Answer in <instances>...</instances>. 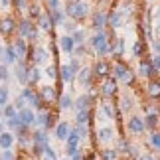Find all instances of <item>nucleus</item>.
Masks as SVG:
<instances>
[{
  "mask_svg": "<svg viewBox=\"0 0 160 160\" xmlns=\"http://www.w3.org/2000/svg\"><path fill=\"white\" fill-rule=\"evenodd\" d=\"M111 77H113L117 83L121 81L122 85L132 87V85H134V79H137V73H134L127 63H122V61L117 59L115 63H113V67H111Z\"/></svg>",
  "mask_w": 160,
  "mask_h": 160,
  "instance_id": "f257e3e1",
  "label": "nucleus"
},
{
  "mask_svg": "<svg viewBox=\"0 0 160 160\" xmlns=\"http://www.w3.org/2000/svg\"><path fill=\"white\" fill-rule=\"evenodd\" d=\"M65 16L73 22H83L89 16V2L87 0H69L65 4Z\"/></svg>",
  "mask_w": 160,
  "mask_h": 160,
  "instance_id": "f03ea898",
  "label": "nucleus"
},
{
  "mask_svg": "<svg viewBox=\"0 0 160 160\" xmlns=\"http://www.w3.org/2000/svg\"><path fill=\"white\" fill-rule=\"evenodd\" d=\"M16 32H18V38H24L28 44H34V42L40 40V28L38 24H34L32 18H22L18 22Z\"/></svg>",
  "mask_w": 160,
  "mask_h": 160,
  "instance_id": "7ed1b4c3",
  "label": "nucleus"
},
{
  "mask_svg": "<svg viewBox=\"0 0 160 160\" xmlns=\"http://www.w3.org/2000/svg\"><path fill=\"white\" fill-rule=\"evenodd\" d=\"M26 59H28V65H44V63H48V59H50V50L44 48V46L30 44Z\"/></svg>",
  "mask_w": 160,
  "mask_h": 160,
  "instance_id": "20e7f679",
  "label": "nucleus"
},
{
  "mask_svg": "<svg viewBox=\"0 0 160 160\" xmlns=\"http://www.w3.org/2000/svg\"><path fill=\"white\" fill-rule=\"evenodd\" d=\"M117 93H119V83H117L113 77L101 79V83H99V95H101V99H113V97H117Z\"/></svg>",
  "mask_w": 160,
  "mask_h": 160,
  "instance_id": "39448f33",
  "label": "nucleus"
},
{
  "mask_svg": "<svg viewBox=\"0 0 160 160\" xmlns=\"http://www.w3.org/2000/svg\"><path fill=\"white\" fill-rule=\"evenodd\" d=\"M40 97H42V101L46 103V107H50V105H53V103H58V99H59V87H55V85H42L40 87Z\"/></svg>",
  "mask_w": 160,
  "mask_h": 160,
  "instance_id": "423d86ee",
  "label": "nucleus"
},
{
  "mask_svg": "<svg viewBox=\"0 0 160 160\" xmlns=\"http://www.w3.org/2000/svg\"><path fill=\"white\" fill-rule=\"evenodd\" d=\"M16 28H18V22H16L14 16L8 14V16L0 18V34H2L4 38H10V36L16 32Z\"/></svg>",
  "mask_w": 160,
  "mask_h": 160,
  "instance_id": "0eeeda50",
  "label": "nucleus"
},
{
  "mask_svg": "<svg viewBox=\"0 0 160 160\" xmlns=\"http://www.w3.org/2000/svg\"><path fill=\"white\" fill-rule=\"evenodd\" d=\"M91 26H93V30H97V32L105 30L109 26V12H105V10L93 12V16H91Z\"/></svg>",
  "mask_w": 160,
  "mask_h": 160,
  "instance_id": "6e6552de",
  "label": "nucleus"
},
{
  "mask_svg": "<svg viewBox=\"0 0 160 160\" xmlns=\"http://www.w3.org/2000/svg\"><path fill=\"white\" fill-rule=\"evenodd\" d=\"M127 131L131 132V134H142L146 131L144 119H142V117H138V115H132L131 119H128V122H127Z\"/></svg>",
  "mask_w": 160,
  "mask_h": 160,
  "instance_id": "1a4fd4ad",
  "label": "nucleus"
},
{
  "mask_svg": "<svg viewBox=\"0 0 160 160\" xmlns=\"http://www.w3.org/2000/svg\"><path fill=\"white\" fill-rule=\"evenodd\" d=\"M48 144H50V132L44 131V128H36V131H32V146L46 148Z\"/></svg>",
  "mask_w": 160,
  "mask_h": 160,
  "instance_id": "9d476101",
  "label": "nucleus"
},
{
  "mask_svg": "<svg viewBox=\"0 0 160 160\" xmlns=\"http://www.w3.org/2000/svg\"><path fill=\"white\" fill-rule=\"evenodd\" d=\"M156 73H158V71L152 67L150 58H142V59H140V63H138V75H140V77H144V79H154Z\"/></svg>",
  "mask_w": 160,
  "mask_h": 160,
  "instance_id": "9b49d317",
  "label": "nucleus"
},
{
  "mask_svg": "<svg viewBox=\"0 0 160 160\" xmlns=\"http://www.w3.org/2000/svg\"><path fill=\"white\" fill-rule=\"evenodd\" d=\"M12 48H14V52L18 55V61H26V55H28V50H30V44L24 38H18L12 42Z\"/></svg>",
  "mask_w": 160,
  "mask_h": 160,
  "instance_id": "f8f14e48",
  "label": "nucleus"
},
{
  "mask_svg": "<svg viewBox=\"0 0 160 160\" xmlns=\"http://www.w3.org/2000/svg\"><path fill=\"white\" fill-rule=\"evenodd\" d=\"M99 111L103 113V117H105V119H119V115H121L119 109H117L109 99H101V103H99Z\"/></svg>",
  "mask_w": 160,
  "mask_h": 160,
  "instance_id": "ddd939ff",
  "label": "nucleus"
},
{
  "mask_svg": "<svg viewBox=\"0 0 160 160\" xmlns=\"http://www.w3.org/2000/svg\"><path fill=\"white\" fill-rule=\"evenodd\" d=\"M111 65L107 59H99V61H95V65H93V75L95 77H99V79H105L111 75Z\"/></svg>",
  "mask_w": 160,
  "mask_h": 160,
  "instance_id": "4468645a",
  "label": "nucleus"
},
{
  "mask_svg": "<svg viewBox=\"0 0 160 160\" xmlns=\"http://www.w3.org/2000/svg\"><path fill=\"white\" fill-rule=\"evenodd\" d=\"M14 75L18 79V83L26 87L28 85V63L26 61H18V63H14Z\"/></svg>",
  "mask_w": 160,
  "mask_h": 160,
  "instance_id": "2eb2a0df",
  "label": "nucleus"
},
{
  "mask_svg": "<svg viewBox=\"0 0 160 160\" xmlns=\"http://www.w3.org/2000/svg\"><path fill=\"white\" fill-rule=\"evenodd\" d=\"M91 79H93V67L85 65V67H81V69H79L77 77H75V81H77L79 85H83V87H89V85L93 83Z\"/></svg>",
  "mask_w": 160,
  "mask_h": 160,
  "instance_id": "dca6fc26",
  "label": "nucleus"
},
{
  "mask_svg": "<svg viewBox=\"0 0 160 160\" xmlns=\"http://www.w3.org/2000/svg\"><path fill=\"white\" fill-rule=\"evenodd\" d=\"M69 132H71V125L67 121H59L58 125L53 127V137L58 138V140H67Z\"/></svg>",
  "mask_w": 160,
  "mask_h": 160,
  "instance_id": "f3484780",
  "label": "nucleus"
},
{
  "mask_svg": "<svg viewBox=\"0 0 160 160\" xmlns=\"http://www.w3.org/2000/svg\"><path fill=\"white\" fill-rule=\"evenodd\" d=\"M18 119H20L22 125H26V127H34V121H36V113H34V109L32 107H24L18 111Z\"/></svg>",
  "mask_w": 160,
  "mask_h": 160,
  "instance_id": "a211bd4d",
  "label": "nucleus"
},
{
  "mask_svg": "<svg viewBox=\"0 0 160 160\" xmlns=\"http://www.w3.org/2000/svg\"><path fill=\"white\" fill-rule=\"evenodd\" d=\"M95 137H97V142H99V144H107L115 137V128L113 127H101V128H97Z\"/></svg>",
  "mask_w": 160,
  "mask_h": 160,
  "instance_id": "6ab92c4d",
  "label": "nucleus"
},
{
  "mask_svg": "<svg viewBox=\"0 0 160 160\" xmlns=\"http://www.w3.org/2000/svg\"><path fill=\"white\" fill-rule=\"evenodd\" d=\"M93 101L95 99H91L89 95H81L77 99H73V109L75 111H91L93 109Z\"/></svg>",
  "mask_w": 160,
  "mask_h": 160,
  "instance_id": "aec40b11",
  "label": "nucleus"
},
{
  "mask_svg": "<svg viewBox=\"0 0 160 160\" xmlns=\"http://www.w3.org/2000/svg\"><path fill=\"white\" fill-rule=\"evenodd\" d=\"M122 22H125V16L121 14L119 8H113L109 12V28L111 30H119L122 26Z\"/></svg>",
  "mask_w": 160,
  "mask_h": 160,
  "instance_id": "412c9836",
  "label": "nucleus"
},
{
  "mask_svg": "<svg viewBox=\"0 0 160 160\" xmlns=\"http://www.w3.org/2000/svg\"><path fill=\"white\" fill-rule=\"evenodd\" d=\"M75 77H77V73L69 67V63L59 65V81L61 83H73V81H75Z\"/></svg>",
  "mask_w": 160,
  "mask_h": 160,
  "instance_id": "4be33fe9",
  "label": "nucleus"
},
{
  "mask_svg": "<svg viewBox=\"0 0 160 160\" xmlns=\"http://www.w3.org/2000/svg\"><path fill=\"white\" fill-rule=\"evenodd\" d=\"M36 24H38V28L44 30V32H52L53 30V22H52L50 12H42V14L38 16V20H36Z\"/></svg>",
  "mask_w": 160,
  "mask_h": 160,
  "instance_id": "5701e85b",
  "label": "nucleus"
},
{
  "mask_svg": "<svg viewBox=\"0 0 160 160\" xmlns=\"http://www.w3.org/2000/svg\"><path fill=\"white\" fill-rule=\"evenodd\" d=\"M111 53H113L115 59H119L125 55V40L122 38H113V42H111Z\"/></svg>",
  "mask_w": 160,
  "mask_h": 160,
  "instance_id": "b1692460",
  "label": "nucleus"
},
{
  "mask_svg": "<svg viewBox=\"0 0 160 160\" xmlns=\"http://www.w3.org/2000/svg\"><path fill=\"white\" fill-rule=\"evenodd\" d=\"M0 63H6V65H14L18 63V55L14 52V48H12V44L4 46V53H2V61Z\"/></svg>",
  "mask_w": 160,
  "mask_h": 160,
  "instance_id": "393cba45",
  "label": "nucleus"
},
{
  "mask_svg": "<svg viewBox=\"0 0 160 160\" xmlns=\"http://www.w3.org/2000/svg\"><path fill=\"white\" fill-rule=\"evenodd\" d=\"M146 95L150 99H160V79H148V83H146Z\"/></svg>",
  "mask_w": 160,
  "mask_h": 160,
  "instance_id": "a878e982",
  "label": "nucleus"
},
{
  "mask_svg": "<svg viewBox=\"0 0 160 160\" xmlns=\"http://www.w3.org/2000/svg\"><path fill=\"white\" fill-rule=\"evenodd\" d=\"M14 142H16V137L10 131H4L0 134V150H10L14 146Z\"/></svg>",
  "mask_w": 160,
  "mask_h": 160,
  "instance_id": "bb28decb",
  "label": "nucleus"
},
{
  "mask_svg": "<svg viewBox=\"0 0 160 160\" xmlns=\"http://www.w3.org/2000/svg\"><path fill=\"white\" fill-rule=\"evenodd\" d=\"M59 48H61V52L67 53V55H71L73 53V48H75V44H73V38L69 34H63L59 38Z\"/></svg>",
  "mask_w": 160,
  "mask_h": 160,
  "instance_id": "cd10ccee",
  "label": "nucleus"
},
{
  "mask_svg": "<svg viewBox=\"0 0 160 160\" xmlns=\"http://www.w3.org/2000/svg\"><path fill=\"white\" fill-rule=\"evenodd\" d=\"M40 77H42V71L38 65H28V85L34 87L36 83H40Z\"/></svg>",
  "mask_w": 160,
  "mask_h": 160,
  "instance_id": "c85d7f7f",
  "label": "nucleus"
},
{
  "mask_svg": "<svg viewBox=\"0 0 160 160\" xmlns=\"http://www.w3.org/2000/svg\"><path fill=\"white\" fill-rule=\"evenodd\" d=\"M131 148H132V144L128 142V140L125 138V137H121L119 138V142H117V152H119V156L122 154V156H131Z\"/></svg>",
  "mask_w": 160,
  "mask_h": 160,
  "instance_id": "c756f323",
  "label": "nucleus"
},
{
  "mask_svg": "<svg viewBox=\"0 0 160 160\" xmlns=\"http://www.w3.org/2000/svg\"><path fill=\"white\" fill-rule=\"evenodd\" d=\"M50 16H52V22H53V28L55 26H63V24H65V12L63 10H53V12H50Z\"/></svg>",
  "mask_w": 160,
  "mask_h": 160,
  "instance_id": "7c9ffc66",
  "label": "nucleus"
},
{
  "mask_svg": "<svg viewBox=\"0 0 160 160\" xmlns=\"http://www.w3.org/2000/svg\"><path fill=\"white\" fill-rule=\"evenodd\" d=\"M144 52H146L144 40H137V42L132 44V55H134V58H138V59H142V58H144Z\"/></svg>",
  "mask_w": 160,
  "mask_h": 160,
  "instance_id": "2f4dec72",
  "label": "nucleus"
},
{
  "mask_svg": "<svg viewBox=\"0 0 160 160\" xmlns=\"http://www.w3.org/2000/svg\"><path fill=\"white\" fill-rule=\"evenodd\" d=\"M58 105H59V109H61V111L73 109V97H71V95H59Z\"/></svg>",
  "mask_w": 160,
  "mask_h": 160,
  "instance_id": "473e14b6",
  "label": "nucleus"
},
{
  "mask_svg": "<svg viewBox=\"0 0 160 160\" xmlns=\"http://www.w3.org/2000/svg\"><path fill=\"white\" fill-rule=\"evenodd\" d=\"M99 160H119V152L115 148H103L99 152Z\"/></svg>",
  "mask_w": 160,
  "mask_h": 160,
  "instance_id": "72a5a7b5",
  "label": "nucleus"
},
{
  "mask_svg": "<svg viewBox=\"0 0 160 160\" xmlns=\"http://www.w3.org/2000/svg\"><path fill=\"white\" fill-rule=\"evenodd\" d=\"M131 109H132V97L125 95V97L119 101V113H128Z\"/></svg>",
  "mask_w": 160,
  "mask_h": 160,
  "instance_id": "f704fd0d",
  "label": "nucleus"
},
{
  "mask_svg": "<svg viewBox=\"0 0 160 160\" xmlns=\"http://www.w3.org/2000/svg\"><path fill=\"white\" fill-rule=\"evenodd\" d=\"M71 38H73V44L75 46H83L87 42V34H85V30H75L71 34Z\"/></svg>",
  "mask_w": 160,
  "mask_h": 160,
  "instance_id": "c9c22d12",
  "label": "nucleus"
},
{
  "mask_svg": "<svg viewBox=\"0 0 160 160\" xmlns=\"http://www.w3.org/2000/svg\"><path fill=\"white\" fill-rule=\"evenodd\" d=\"M158 122H160V115H146V119H144V125L148 127L150 131H156Z\"/></svg>",
  "mask_w": 160,
  "mask_h": 160,
  "instance_id": "e433bc0d",
  "label": "nucleus"
},
{
  "mask_svg": "<svg viewBox=\"0 0 160 160\" xmlns=\"http://www.w3.org/2000/svg\"><path fill=\"white\" fill-rule=\"evenodd\" d=\"M46 75L52 79V81H58L59 79V67L58 65H46Z\"/></svg>",
  "mask_w": 160,
  "mask_h": 160,
  "instance_id": "4c0bfd02",
  "label": "nucleus"
},
{
  "mask_svg": "<svg viewBox=\"0 0 160 160\" xmlns=\"http://www.w3.org/2000/svg\"><path fill=\"white\" fill-rule=\"evenodd\" d=\"M148 142H150L152 148L160 150V131H150V138H148Z\"/></svg>",
  "mask_w": 160,
  "mask_h": 160,
  "instance_id": "58836bf2",
  "label": "nucleus"
},
{
  "mask_svg": "<svg viewBox=\"0 0 160 160\" xmlns=\"http://www.w3.org/2000/svg\"><path fill=\"white\" fill-rule=\"evenodd\" d=\"M2 115H4V119L8 121V119H12V117H16V115H18V111H16L14 105H10V103H8V105H4V107H2Z\"/></svg>",
  "mask_w": 160,
  "mask_h": 160,
  "instance_id": "ea45409f",
  "label": "nucleus"
},
{
  "mask_svg": "<svg viewBox=\"0 0 160 160\" xmlns=\"http://www.w3.org/2000/svg\"><path fill=\"white\" fill-rule=\"evenodd\" d=\"M8 99H10V91L6 85H0V107L8 105Z\"/></svg>",
  "mask_w": 160,
  "mask_h": 160,
  "instance_id": "a19ab883",
  "label": "nucleus"
},
{
  "mask_svg": "<svg viewBox=\"0 0 160 160\" xmlns=\"http://www.w3.org/2000/svg\"><path fill=\"white\" fill-rule=\"evenodd\" d=\"M6 127H8L10 128V131H18V128H20L22 127V122H20V119H18V115L16 117H12V119H8V121H6Z\"/></svg>",
  "mask_w": 160,
  "mask_h": 160,
  "instance_id": "79ce46f5",
  "label": "nucleus"
},
{
  "mask_svg": "<svg viewBox=\"0 0 160 160\" xmlns=\"http://www.w3.org/2000/svg\"><path fill=\"white\" fill-rule=\"evenodd\" d=\"M87 53H89L87 52V46L83 44V46H75V48H73V53L71 55H73V58H83V55H87Z\"/></svg>",
  "mask_w": 160,
  "mask_h": 160,
  "instance_id": "37998d69",
  "label": "nucleus"
},
{
  "mask_svg": "<svg viewBox=\"0 0 160 160\" xmlns=\"http://www.w3.org/2000/svg\"><path fill=\"white\" fill-rule=\"evenodd\" d=\"M20 95H22L24 99H26V101L30 103V99H32V97L36 95V89H34V87H30V85H26V87L22 89V93H20Z\"/></svg>",
  "mask_w": 160,
  "mask_h": 160,
  "instance_id": "c03bdc74",
  "label": "nucleus"
},
{
  "mask_svg": "<svg viewBox=\"0 0 160 160\" xmlns=\"http://www.w3.org/2000/svg\"><path fill=\"white\" fill-rule=\"evenodd\" d=\"M28 12H30V18H36V20H38V16L42 14V8H40V4H30Z\"/></svg>",
  "mask_w": 160,
  "mask_h": 160,
  "instance_id": "a18cd8bd",
  "label": "nucleus"
},
{
  "mask_svg": "<svg viewBox=\"0 0 160 160\" xmlns=\"http://www.w3.org/2000/svg\"><path fill=\"white\" fill-rule=\"evenodd\" d=\"M10 79V71H8V65L6 63H0V81H8Z\"/></svg>",
  "mask_w": 160,
  "mask_h": 160,
  "instance_id": "49530a36",
  "label": "nucleus"
},
{
  "mask_svg": "<svg viewBox=\"0 0 160 160\" xmlns=\"http://www.w3.org/2000/svg\"><path fill=\"white\" fill-rule=\"evenodd\" d=\"M26 99H24V97L22 95H18L16 97V99H14V107H16V111H20V109H24V107H26Z\"/></svg>",
  "mask_w": 160,
  "mask_h": 160,
  "instance_id": "de8ad7c7",
  "label": "nucleus"
},
{
  "mask_svg": "<svg viewBox=\"0 0 160 160\" xmlns=\"http://www.w3.org/2000/svg\"><path fill=\"white\" fill-rule=\"evenodd\" d=\"M0 160H16V154L12 152V148L10 150H2L0 152Z\"/></svg>",
  "mask_w": 160,
  "mask_h": 160,
  "instance_id": "09e8293b",
  "label": "nucleus"
},
{
  "mask_svg": "<svg viewBox=\"0 0 160 160\" xmlns=\"http://www.w3.org/2000/svg\"><path fill=\"white\" fill-rule=\"evenodd\" d=\"M46 2H48V12H53V10H59L61 8L59 0H46Z\"/></svg>",
  "mask_w": 160,
  "mask_h": 160,
  "instance_id": "8fccbe9b",
  "label": "nucleus"
},
{
  "mask_svg": "<svg viewBox=\"0 0 160 160\" xmlns=\"http://www.w3.org/2000/svg\"><path fill=\"white\" fill-rule=\"evenodd\" d=\"M63 30H65V32L71 36V34L77 30V22H65V24H63Z\"/></svg>",
  "mask_w": 160,
  "mask_h": 160,
  "instance_id": "3c124183",
  "label": "nucleus"
},
{
  "mask_svg": "<svg viewBox=\"0 0 160 160\" xmlns=\"http://www.w3.org/2000/svg\"><path fill=\"white\" fill-rule=\"evenodd\" d=\"M150 44H152V52H156L154 55H160V36L158 38H152Z\"/></svg>",
  "mask_w": 160,
  "mask_h": 160,
  "instance_id": "603ef678",
  "label": "nucleus"
},
{
  "mask_svg": "<svg viewBox=\"0 0 160 160\" xmlns=\"http://www.w3.org/2000/svg\"><path fill=\"white\" fill-rule=\"evenodd\" d=\"M144 109H146V115H160L158 105H146Z\"/></svg>",
  "mask_w": 160,
  "mask_h": 160,
  "instance_id": "864d4df0",
  "label": "nucleus"
},
{
  "mask_svg": "<svg viewBox=\"0 0 160 160\" xmlns=\"http://www.w3.org/2000/svg\"><path fill=\"white\" fill-rule=\"evenodd\" d=\"M12 2H14V6H16L18 10H26L28 6H30V4L26 2V0H12Z\"/></svg>",
  "mask_w": 160,
  "mask_h": 160,
  "instance_id": "5fc2aeb1",
  "label": "nucleus"
},
{
  "mask_svg": "<svg viewBox=\"0 0 160 160\" xmlns=\"http://www.w3.org/2000/svg\"><path fill=\"white\" fill-rule=\"evenodd\" d=\"M150 63H152V67L160 73V55H152L150 58Z\"/></svg>",
  "mask_w": 160,
  "mask_h": 160,
  "instance_id": "6e6d98bb",
  "label": "nucleus"
},
{
  "mask_svg": "<svg viewBox=\"0 0 160 160\" xmlns=\"http://www.w3.org/2000/svg\"><path fill=\"white\" fill-rule=\"evenodd\" d=\"M12 6H14V2H12V0H0V8L8 10V8H12Z\"/></svg>",
  "mask_w": 160,
  "mask_h": 160,
  "instance_id": "4d7b16f0",
  "label": "nucleus"
},
{
  "mask_svg": "<svg viewBox=\"0 0 160 160\" xmlns=\"http://www.w3.org/2000/svg\"><path fill=\"white\" fill-rule=\"evenodd\" d=\"M138 160H156V156H154V154H150V152H146V154H142Z\"/></svg>",
  "mask_w": 160,
  "mask_h": 160,
  "instance_id": "13d9d810",
  "label": "nucleus"
},
{
  "mask_svg": "<svg viewBox=\"0 0 160 160\" xmlns=\"http://www.w3.org/2000/svg\"><path fill=\"white\" fill-rule=\"evenodd\" d=\"M154 20H156V22L160 24V4H158V8L154 10Z\"/></svg>",
  "mask_w": 160,
  "mask_h": 160,
  "instance_id": "bf43d9fd",
  "label": "nucleus"
},
{
  "mask_svg": "<svg viewBox=\"0 0 160 160\" xmlns=\"http://www.w3.org/2000/svg\"><path fill=\"white\" fill-rule=\"evenodd\" d=\"M6 131V125H4V121H0V134H2Z\"/></svg>",
  "mask_w": 160,
  "mask_h": 160,
  "instance_id": "052dcab7",
  "label": "nucleus"
},
{
  "mask_svg": "<svg viewBox=\"0 0 160 160\" xmlns=\"http://www.w3.org/2000/svg\"><path fill=\"white\" fill-rule=\"evenodd\" d=\"M2 53H4V46L0 44V61H2Z\"/></svg>",
  "mask_w": 160,
  "mask_h": 160,
  "instance_id": "680f3d73",
  "label": "nucleus"
},
{
  "mask_svg": "<svg viewBox=\"0 0 160 160\" xmlns=\"http://www.w3.org/2000/svg\"><path fill=\"white\" fill-rule=\"evenodd\" d=\"M125 2H132V0H125Z\"/></svg>",
  "mask_w": 160,
  "mask_h": 160,
  "instance_id": "e2e57ef3",
  "label": "nucleus"
},
{
  "mask_svg": "<svg viewBox=\"0 0 160 160\" xmlns=\"http://www.w3.org/2000/svg\"><path fill=\"white\" fill-rule=\"evenodd\" d=\"M158 152H160V150H158ZM158 158H160V156H158Z\"/></svg>",
  "mask_w": 160,
  "mask_h": 160,
  "instance_id": "0e129e2a",
  "label": "nucleus"
}]
</instances>
